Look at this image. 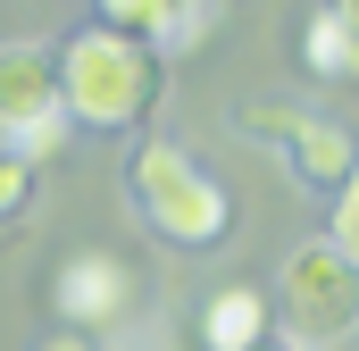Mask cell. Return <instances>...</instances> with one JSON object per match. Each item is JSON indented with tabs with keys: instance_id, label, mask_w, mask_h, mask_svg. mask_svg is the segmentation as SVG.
Returning a JSON list of instances; mask_svg holds the SVG:
<instances>
[{
	"instance_id": "6da1fadb",
	"label": "cell",
	"mask_w": 359,
	"mask_h": 351,
	"mask_svg": "<svg viewBox=\"0 0 359 351\" xmlns=\"http://www.w3.org/2000/svg\"><path fill=\"white\" fill-rule=\"evenodd\" d=\"M126 201L168 251H217L234 234V192L201 168L184 143H134L126 159Z\"/></svg>"
},
{
	"instance_id": "7a4b0ae2",
	"label": "cell",
	"mask_w": 359,
	"mask_h": 351,
	"mask_svg": "<svg viewBox=\"0 0 359 351\" xmlns=\"http://www.w3.org/2000/svg\"><path fill=\"white\" fill-rule=\"evenodd\" d=\"M59 109L76 117V126H100V134H117V126H142L151 109H159V76H168V59L159 51H142V42H117V34H67L59 42Z\"/></svg>"
},
{
	"instance_id": "3957f363",
	"label": "cell",
	"mask_w": 359,
	"mask_h": 351,
	"mask_svg": "<svg viewBox=\"0 0 359 351\" xmlns=\"http://www.w3.org/2000/svg\"><path fill=\"white\" fill-rule=\"evenodd\" d=\"M276 318H284V343H301V351L359 335V267L334 243H301L276 276Z\"/></svg>"
},
{
	"instance_id": "277c9868",
	"label": "cell",
	"mask_w": 359,
	"mask_h": 351,
	"mask_svg": "<svg viewBox=\"0 0 359 351\" xmlns=\"http://www.w3.org/2000/svg\"><path fill=\"white\" fill-rule=\"evenodd\" d=\"M126 301H134V267L117 260V251H67L59 276H50V310L92 335V326H117L126 318Z\"/></svg>"
},
{
	"instance_id": "5b68a950",
	"label": "cell",
	"mask_w": 359,
	"mask_h": 351,
	"mask_svg": "<svg viewBox=\"0 0 359 351\" xmlns=\"http://www.w3.org/2000/svg\"><path fill=\"white\" fill-rule=\"evenodd\" d=\"M276 159H284V176L301 184V192H343L359 176V143H351V126H334V117H318V109H301L292 126H284V143H276Z\"/></svg>"
},
{
	"instance_id": "8992f818",
	"label": "cell",
	"mask_w": 359,
	"mask_h": 351,
	"mask_svg": "<svg viewBox=\"0 0 359 351\" xmlns=\"http://www.w3.org/2000/svg\"><path fill=\"white\" fill-rule=\"evenodd\" d=\"M50 117H67V109H59V67H50V51H42V42H0V143H8V134H34V126H50Z\"/></svg>"
},
{
	"instance_id": "52a82bcc",
	"label": "cell",
	"mask_w": 359,
	"mask_h": 351,
	"mask_svg": "<svg viewBox=\"0 0 359 351\" xmlns=\"http://www.w3.org/2000/svg\"><path fill=\"white\" fill-rule=\"evenodd\" d=\"M268 335V301L251 293V284H217L209 301H201V343L209 351H251Z\"/></svg>"
},
{
	"instance_id": "ba28073f",
	"label": "cell",
	"mask_w": 359,
	"mask_h": 351,
	"mask_svg": "<svg viewBox=\"0 0 359 351\" xmlns=\"http://www.w3.org/2000/svg\"><path fill=\"white\" fill-rule=\"evenodd\" d=\"M301 67L318 84H359V25H343L334 8H318L301 25Z\"/></svg>"
},
{
	"instance_id": "9c48e42d",
	"label": "cell",
	"mask_w": 359,
	"mask_h": 351,
	"mask_svg": "<svg viewBox=\"0 0 359 351\" xmlns=\"http://www.w3.org/2000/svg\"><path fill=\"white\" fill-rule=\"evenodd\" d=\"M209 34H217V0H168V25H159L151 51H159V59H168V51H201Z\"/></svg>"
},
{
	"instance_id": "30bf717a",
	"label": "cell",
	"mask_w": 359,
	"mask_h": 351,
	"mask_svg": "<svg viewBox=\"0 0 359 351\" xmlns=\"http://www.w3.org/2000/svg\"><path fill=\"white\" fill-rule=\"evenodd\" d=\"M159 25H168V0H100V34H117V42H159Z\"/></svg>"
},
{
	"instance_id": "8fae6325",
	"label": "cell",
	"mask_w": 359,
	"mask_h": 351,
	"mask_svg": "<svg viewBox=\"0 0 359 351\" xmlns=\"http://www.w3.org/2000/svg\"><path fill=\"white\" fill-rule=\"evenodd\" d=\"M34 184H42V168H34V159L0 151V226H17V218L34 209Z\"/></svg>"
},
{
	"instance_id": "7c38bea8",
	"label": "cell",
	"mask_w": 359,
	"mask_h": 351,
	"mask_svg": "<svg viewBox=\"0 0 359 351\" xmlns=\"http://www.w3.org/2000/svg\"><path fill=\"white\" fill-rule=\"evenodd\" d=\"M326 243H334V251L359 267V176L334 192V201H326Z\"/></svg>"
},
{
	"instance_id": "4fadbf2b",
	"label": "cell",
	"mask_w": 359,
	"mask_h": 351,
	"mask_svg": "<svg viewBox=\"0 0 359 351\" xmlns=\"http://www.w3.org/2000/svg\"><path fill=\"white\" fill-rule=\"evenodd\" d=\"M42 351H92V343H84V335H76V326H67V335H50V343H42Z\"/></svg>"
},
{
	"instance_id": "5bb4252c",
	"label": "cell",
	"mask_w": 359,
	"mask_h": 351,
	"mask_svg": "<svg viewBox=\"0 0 359 351\" xmlns=\"http://www.w3.org/2000/svg\"><path fill=\"white\" fill-rule=\"evenodd\" d=\"M251 351H301V343H284V335H259V343H251Z\"/></svg>"
}]
</instances>
